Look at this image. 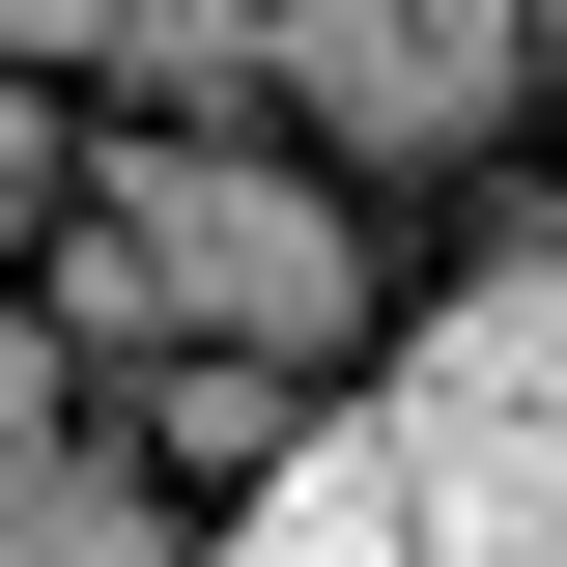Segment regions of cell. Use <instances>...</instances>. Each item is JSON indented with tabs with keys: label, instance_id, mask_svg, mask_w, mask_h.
<instances>
[{
	"label": "cell",
	"instance_id": "obj_3",
	"mask_svg": "<svg viewBox=\"0 0 567 567\" xmlns=\"http://www.w3.org/2000/svg\"><path fill=\"white\" fill-rule=\"evenodd\" d=\"M284 85L341 142H398V171H454V142L539 85V0H284Z\"/></svg>",
	"mask_w": 567,
	"mask_h": 567
},
{
	"label": "cell",
	"instance_id": "obj_6",
	"mask_svg": "<svg viewBox=\"0 0 567 567\" xmlns=\"http://www.w3.org/2000/svg\"><path fill=\"white\" fill-rule=\"evenodd\" d=\"M114 85H142L171 142H199L227 85H284V0H114Z\"/></svg>",
	"mask_w": 567,
	"mask_h": 567
},
{
	"label": "cell",
	"instance_id": "obj_1",
	"mask_svg": "<svg viewBox=\"0 0 567 567\" xmlns=\"http://www.w3.org/2000/svg\"><path fill=\"white\" fill-rule=\"evenodd\" d=\"M199 567H567V256H483Z\"/></svg>",
	"mask_w": 567,
	"mask_h": 567
},
{
	"label": "cell",
	"instance_id": "obj_10",
	"mask_svg": "<svg viewBox=\"0 0 567 567\" xmlns=\"http://www.w3.org/2000/svg\"><path fill=\"white\" fill-rule=\"evenodd\" d=\"M539 58H567V0H539Z\"/></svg>",
	"mask_w": 567,
	"mask_h": 567
},
{
	"label": "cell",
	"instance_id": "obj_2",
	"mask_svg": "<svg viewBox=\"0 0 567 567\" xmlns=\"http://www.w3.org/2000/svg\"><path fill=\"white\" fill-rule=\"evenodd\" d=\"M85 227H114L142 256V312H171V341H256V369H312L369 312V256H341V199H312V171H256V142H85Z\"/></svg>",
	"mask_w": 567,
	"mask_h": 567
},
{
	"label": "cell",
	"instance_id": "obj_5",
	"mask_svg": "<svg viewBox=\"0 0 567 567\" xmlns=\"http://www.w3.org/2000/svg\"><path fill=\"white\" fill-rule=\"evenodd\" d=\"M284 454H312V425H284V369H256V341H227V369H142V483H227V511H256Z\"/></svg>",
	"mask_w": 567,
	"mask_h": 567
},
{
	"label": "cell",
	"instance_id": "obj_4",
	"mask_svg": "<svg viewBox=\"0 0 567 567\" xmlns=\"http://www.w3.org/2000/svg\"><path fill=\"white\" fill-rule=\"evenodd\" d=\"M0 567H171V483H142L114 425H29L0 454Z\"/></svg>",
	"mask_w": 567,
	"mask_h": 567
},
{
	"label": "cell",
	"instance_id": "obj_7",
	"mask_svg": "<svg viewBox=\"0 0 567 567\" xmlns=\"http://www.w3.org/2000/svg\"><path fill=\"white\" fill-rule=\"evenodd\" d=\"M58 369H85V341H58V312H29V284H0V454H29V425H85Z\"/></svg>",
	"mask_w": 567,
	"mask_h": 567
},
{
	"label": "cell",
	"instance_id": "obj_8",
	"mask_svg": "<svg viewBox=\"0 0 567 567\" xmlns=\"http://www.w3.org/2000/svg\"><path fill=\"white\" fill-rule=\"evenodd\" d=\"M58 58H114V0H0V85H58Z\"/></svg>",
	"mask_w": 567,
	"mask_h": 567
},
{
	"label": "cell",
	"instance_id": "obj_9",
	"mask_svg": "<svg viewBox=\"0 0 567 567\" xmlns=\"http://www.w3.org/2000/svg\"><path fill=\"white\" fill-rule=\"evenodd\" d=\"M58 171H85V142L29 114V85H0V256H29V199H58Z\"/></svg>",
	"mask_w": 567,
	"mask_h": 567
}]
</instances>
